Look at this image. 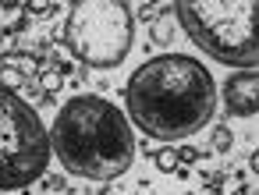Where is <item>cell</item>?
<instances>
[{"label":"cell","instance_id":"1","mask_svg":"<svg viewBox=\"0 0 259 195\" xmlns=\"http://www.w3.org/2000/svg\"><path fill=\"white\" fill-rule=\"evenodd\" d=\"M124 107L128 124H139L149 138H192L217 114V82L195 57L163 54L135 68L124 89Z\"/></svg>","mask_w":259,"mask_h":195},{"label":"cell","instance_id":"2","mask_svg":"<svg viewBox=\"0 0 259 195\" xmlns=\"http://www.w3.org/2000/svg\"><path fill=\"white\" fill-rule=\"evenodd\" d=\"M47 135L61 167L89 181H114L135 160V131L124 110L107 96H71L57 110Z\"/></svg>","mask_w":259,"mask_h":195},{"label":"cell","instance_id":"3","mask_svg":"<svg viewBox=\"0 0 259 195\" xmlns=\"http://www.w3.org/2000/svg\"><path fill=\"white\" fill-rule=\"evenodd\" d=\"M255 0H181L174 4L181 32L213 61L255 71Z\"/></svg>","mask_w":259,"mask_h":195},{"label":"cell","instance_id":"4","mask_svg":"<svg viewBox=\"0 0 259 195\" xmlns=\"http://www.w3.org/2000/svg\"><path fill=\"white\" fill-rule=\"evenodd\" d=\"M68 50L96 71L124 64L135 43V15L124 0H78L64 25Z\"/></svg>","mask_w":259,"mask_h":195},{"label":"cell","instance_id":"5","mask_svg":"<svg viewBox=\"0 0 259 195\" xmlns=\"http://www.w3.org/2000/svg\"><path fill=\"white\" fill-rule=\"evenodd\" d=\"M50 156V135L39 114L8 85H0V195L39 181Z\"/></svg>","mask_w":259,"mask_h":195},{"label":"cell","instance_id":"6","mask_svg":"<svg viewBox=\"0 0 259 195\" xmlns=\"http://www.w3.org/2000/svg\"><path fill=\"white\" fill-rule=\"evenodd\" d=\"M224 107L231 117H252L259 107V75L255 71H234L224 82Z\"/></svg>","mask_w":259,"mask_h":195},{"label":"cell","instance_id":"7","mask_svg":"<svg viewBox=\"0 0 259 195\" xmlns=\"http://www.w3.org/2000/svg\"><path fill=\"white\" fill-rule=\"evenodd\" d=\"M11 68H15L22 78H29V75H43V64H39V57H36V54H15Z\"/></svg>","mask_w":259,"mask_h":195},{"label":"cell","instance_id":"8","mask_svg":"<svg viewBox=\"0 0 259 195\" xmlns=\"http://www.w3.org/2000/svg\"><path fill=\"white\" fill-rule=\"evenodd\" d=\"M181 167V156H178V149L174 145H163V149H156V170H163V174H174Z\"/></svg>","mask_w":259,"mask_h":195},{"label":"cell","instance_id":"9","mask_svg":"<svg viewBox=\"0 0 259 195\" xmlns=\"http://www.w3.org/2000/svg\"><path fill=\"white\" fill-rule=\"evenodd\" d=\"M39 89H43V92H50V96H54V92H61V89H64V75H61L57 68L43 71V75H39Z\"/></svg>","mask_w":259,"mask_h":195},{"label":"cell","instance_id":"10","mask_svg":"<svg viewBox=\"0 0 259 195\" xmlns=\"http://www.w3.org/2000/svg\"><path fill=\"white\" fill-rule=\"evenodd\" d=\"M231 142H234V138H231V131H227V128H217V131H213V153H227V149H231Z\"/></svg>","mask_w":259,"mask_h":195},{"label":"cell","instance_id":"11","mask_svg":"<svg viewBox=\"0 0 259 195\" xmlns=\"http://www.w3.org/2000/svg\"><path fill=\"white\" fill-rule=\"evenodd\" d=\"M0 85H8V89L15 92V85H22V75H18V71H11V68H4V82H0Z\"/></svg>","mask_w":259,"mask_h":195}]
</instances>
